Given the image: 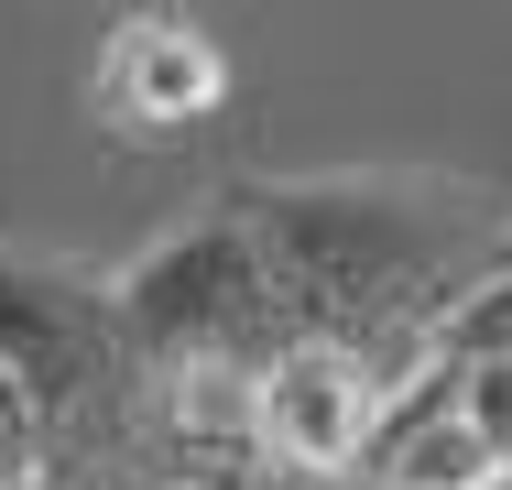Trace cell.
Returning <instances> with one entry per match:
<instances>
[{"instance_id":"cell-2","label":"cell","mask_w":512,"mask_h":490,"mask_svg":"<svg viewBox=\"0 0 512 490\" xmlns=\"http://www.w3.org/2000/svg\"><path fill=\"white\" fill-rule=\"evenodd\" d=\"M0 371L33 403L44 490H186L175 392L120 338L109 273L0 251Z\"/></svg>"},{"instance_id":"cell-8","label":"cell","mask_w":512,"mask_h":490,"mask_svg":"<svg viewBox=\"0 0 512 490\" xmlns=\"http://www.w3.org/2000/svg\"><path fill=\"white\" fill-rule=\"evenodd\" d=\"M480 284H512V229L491 240V262H480Z\"/></svg>"},{"instance_id":"cell-1","label":"cell","mask_w":512,"mask_h":490,"mask_svg":"<svg viewBox=\"0 0 512 490\" xmlns=\"http://www.w3.org/2000/svg\"><path fill=\"white\" fill-rule=\"evenodd\" d=\"M218 207L262 240L306 338H360L393 392L502 240V207L458 175H229Z\"/></svg>"},{"instance_id":"cell-6","label":"cell","mask_w":512,"mask_h":490,"mask_svg":"<svg viewBox=\"0 0 512 490\" xmlns=\"http://www.w3.org/2000/svg\"><path fill=\"white\" fill-rule=\"evenodd\" d=\"M338 490H502L491 469V447L458 425V403L436 371H414L393 403H382V425H371V447H360V469Z\"/></svg>"},{"instance_id":"cell-3","label":"cell","mask_w":512,"mask_h":490,"mask_svg":"<svg viewBox=\"0 0 512 490\" xmlns=\"http://www.w3.org/2000/svg\"><path fill=\"white\" fill-rule=\"evenodd\" d=\"M109 305H120V338L153 360L164 392L251 382L262 360H284V349L306 338V316L284 305L262 240H251L229 207H207L197 229H175V240H153L142 262H120V273H109Z\"/></svg>"},{"instance_id":"cell-5","label":"cell","mask_w":512,"mask_h":490,"mask_svg":"<svg viewBox=\"0 0 512 490\" xmlns=\"http://www.w3.org/2000/svg\"><path fill=\"white\" fill-rule=\"evenodd\" d=\"M88 98L120 131H197L207 109L229 98V55L207 44L186 11H131V22H109Z\"/></svg>"},{"instance_id":"cell-7","label":"cell","mask_w":512,"mask_h":490,"mask_svg":"<svg viewBox=\"0 0 512 490\" xmlns=\"http://www.w3.org/2000/svg\"><path fill=\"white\" fill-rule=\"evenodd\" d=\"M414 371L447 382L458 425L491 447V469H502V490H512V349H447V360H414Z\"/></svg>"},{"instance_id":"cell-4","label":"cell","mask_w":512,"mask_h":490,"mask_svg":"<svg viewBox=\"0 0 512 490\" xmlns=\"http://www.w3.org/2000/svg\"><path fill=\"white\" fill-rule=\"evenodd\" d=\"M382 403H393V371H382L360 338H295L284 360L251 371V469L338 490L360 469Z\"/></svg>"}]
</instances>
